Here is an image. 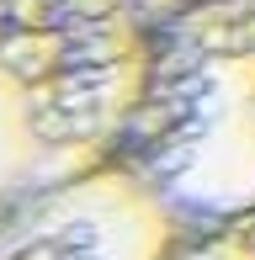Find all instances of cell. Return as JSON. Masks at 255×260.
<instances>
[{
  "label": "cell",
  "instance_id": "cell-3",
  "mask_svg": "<svg viewBox=\"0 0 255 260\" xmlns=\"http://www.w3.org/2000/svg\"><path fill=\"white\" fill-rule=\"evenodd\" d=\"M165 239L160 186L96 165L80 181L16 202V218L0 229V260H160Z\"/></svg>",
  "mask_w": 255,
  "mask_h": 260
},
{
  "label": "cell",
  "instance_id": "cell-2",
  "mask_svg": "<svg viewBox=\"0 0 255 260\" xmlns=\"http://www.w3.org/2000/svg\"><path fill=\"white\" fill-rule=\"evenodd\" d=\"M133 117L154 186L192 207L255 197V0L192 6Z\"/></svg>",
  "mask_w": 255,
  "mask_h": 260
},
{
  "label": "cell",
  "instance_id": "cell-1",
  "mask_svg": "<svg viewBox=\"0 0 255 260\" xmlns=\"http://www.w3.org/2000/svg\"><path fill=\"white\" fill-rule=\"evenodd\" d=\"M138 0H0V202L90 175L144 106Z\"/></svg>",
  "mask_w": 255,
  "mask_h": 260
}]
</instances>
